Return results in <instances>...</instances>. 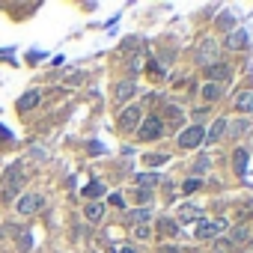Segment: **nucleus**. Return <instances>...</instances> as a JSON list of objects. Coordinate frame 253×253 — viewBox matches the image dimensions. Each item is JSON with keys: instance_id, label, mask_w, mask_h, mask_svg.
Listing matches in <instances>:
<instances>
[{"instance_id": "nucleus-16", "label": "nucleus", "mask_w": 253, "mask_h": 253, "mask_svg": "<svg viewBox=\"0 0 253 253\" xmlns=\"http://www.w3.org/2000/svg\"><path fill=\"white\" fill-rule=\"evenodd\" d=\"M232 167H235L238 176H244V170H247V152L244 149H235L232 152Z\"/></svg>"}, {"instance_id": "nucleus-2", "label": "nucleus", "mask_w": 253, "mask_h": 253, "mask_svg": "<svg viewBox=\"0 0 253 253\" xmlns=\"http://www.w3.org/2000/svg\"><path fill=\"white\" fill-rule=\"evenodd\" d=\"M161 134H164V119H158V116H146L137 125V137L140 140H158Z\"/></svg>"}, {"instance_id": "nucleus-6", "label": "nucleus", "mask_w": 253, "mask_h": 253, "mask_svg": "<svg viewBox=\"0 0 253 253\" xmlns=\"http://www.w3.org/2000/svg\"><path fill=\"white\" fill-rule=\"evenodd\" d=\"M21 182H24V170H21V164L9 167V170H6V197H15L18 188H21Z\"/></svg>"}, {"instance_id": "nucleus-18", "label": "nucleus", "mask_w": 253, "mask_h": 253, "mask_svg": "<svg viewBox=\"0 0 253 253\" xmlns=\"http://www.w3.org/2000/svg\"><path fill=\"white\" fill-rule=\"evenodd\" d=\"M149 217H152L149 209H134V211H128V223H137V226L149 223Z\"/></svg>"}, {"instance_id": "nucleus-26", "label": "nucleus", "mask_w": 253, "mask_h": 253, "mask_svg": "<svg viewBox=\"0 0 253 253\" xmlns=\"http://www.w3.org/2000/svg\"><path fill=\"white\" fill-rule=\"evenodd\" d=\"M197 188H200V179H188V182L182 185V191H185V194H194Z\"/></svg>"}, {"instance_id": "nucleus-1", "label": "nucleus", "mask_w": 253, "mask_h": 253, "mask_svg": "<svg viewBox=\"0 0 253 253\" xmlns=\"http://www.w3.org/2000/svg\"><path fill=\"white\" fill-rule=\"evenodd\" d=\"M217 57H220V45H217V39H203L200 42V48H197V63L200 66H217Z\"/></svg>"}, {"instance_id": "nucleus-15", "label": "nucleus", "mask_w": 253, "mask_h": 253, "mask_svg": "<svg viewBox=\"0 0 253 253\" xmlns=\"http://www.w3.org/2000/svg\"><path fill=\"white\" fill-rule=\"evenodd\" d=\"M247 241H250V229H247V226L229 229V244H247Z\"/></svg>"}, {"instance_id": "nucleus-5", "label": "nucleus", "mask_w": 253, "mask_h": 253, "mask_svg": "<svg viewBox=\"0 0 253 253\" xmlns=\"http://www.w3.org/2000/svg\"><path fill=\"white\" fill-rule=\"evenodd\" d=\"M203 140H206V131L200 128V125H188V128H182V134H179V146L182 149H197Z\"/></svg>"}, {"instance_id": "nucleus-30", "label": "nucleus", "mask_w": 253, "mask_h": 253, "mask_svg": "<svg viewBox=\"0 0 253 253\" xmlns=\"http://www.w3.org/2000/svg\"><path fill=\"white\" fill-rule=\"evenodd\" d=\"M116 253H137V250H134L131 244H119V247H116Z\"/></svg>"}, {"instance_id": "nucleus-29", "label": "nucleus", "mask_w": 253, "mask_h": 253, "mask_svg": "<svg viewBox=\"0 0 253 253\" xmlns=\"http://www.w3.org/2000/svg\"><path fill=\"white\" fill-rule=\"evenodd\" d=\"M110 206H116V209H122V206H125V200H122V194H110Z\"/></svg>"}, {"instance_id": "nucleus-25", "label": "nucleus", "mask_w": 253, "mask_h": 253, "mask_svg": "<svg viewBox=\"0 0 253 253\" xmlns=\"http://www.w3.org/2000/svg\"><path fill=\"white\" fill-rule=\"evenodd\" d=\"M146 164H149V167H161V164H167V155H161V152L146 155Z\"/></svg>"}, {"instance_id": "nucleus-21", "label": "nucleus", "mask_w": 253, "mask_h": 253, "mask_svg": "<svg viewBox=\"0 0 253 253\" xmlns=\"http://www.w3.org/2000/svg\"><path fill=\"white\" fill-rule=\"evenodd\" d=\"M137 182H140V191H143V188H155V185L161 182V176H158V173H140Z\"/></svg>"}, {"instance_id": "nucleus-8", "label": "nucleus", "mask_w": 253, "mask_h": 253, "mask_svg": "<svg viewBox=\"0 0 253 253\" xmlns=\"http://www.w3.org/2000/svg\"><path fill=\"white\" fill-rule=\"evenodd\" d=\"M223 131H229V137H247L250 131H253V122L250 119H232V122H226V128Z\"/></svg>"}, {"instance_id": "nucleus-27", "label": "nucleus", "mask_w": 253, "mask_h": 253, "mask_svg": "<svg viewBox=\"0 0 253 253\" xmlns=\"http://www.w3.org/2000/svg\"><path fill=\"white\" fill-rule=\"evenodd\" d=\"M134 235H137V238H143V241H146V238H149V235H152V229H149V223H143V226H137V229H134Z\"/></svg>"}, {"instance_id": "nucleus-28", "label": "nucleus", "mask_w": 253, "mask_h": 253, "mask_svg": "<svg viewBox=\"0 0 253 253\" xmlns=\"http://www.w3.org/2000/svg\"><path fill=\"white\" fill-rule=\"evenodd\" d=\"M30 155H33L36 161H45V155H48V152H45L42 146H33V149H30Z\"/></svg>"}, {"instance_id": "nucleus-9", "label": "nucleus", "mask_w": 253, "mask_h": 253, "mask_svg": "<svg viewBox=\"0 0 253 253\" xmlns=\"http://www.w3.org/2000/svg\"><path fill=\"white\" fill-rule=\"evenodd\" d=\"M232 107L241 110V113H253V89H241V92L232 98Z\"/></svg>"}, {"instance_id": "nucleus-24", "label": "nucleus", "mask_w": 253, "mask_h": 253, "mask_svg": "<svg viewBox=\"0 0 253 253\" xmlns=\"http://www.w3.org/2000/svg\"><path fill=\"white\" fill-rule=\"evenodd\" d=\"M158 226H161V232H167V235H176V232H179V223H176V220H170V217H161V220H158Z\"/></svg>"}, {"instance_id": "nucleus-31", "label": "nucleus", "mask_w": 253, "mask_h": 253, "mask_svg": "<svg viewBox=\"0 0 253 253\" xmlns=\"http://www.w3.org/2000/svg\"><path fill=\"white\" fill-rule=\"evenodd\" d=\"M158 253H182V250H179V247H161Z\"/></svg>"}, {"instance_id": "nucleus-4", "label": "nucleus", "mask_w": 253, "mask_h": 253, "mask_svg": "<svg viewBox=\"0 0 253 253\" xmlns=\"http://www.w3.org/2000/svg\"><path fill=\"white\" fill-rule=\"evenodd\" d=\"M143 122V107L140 104H128L122 113H119V125L125 131H137V125Z\"/></svg>"}, {"instance_id": "nucleus-22", "label": "nucleus", "mask_w": 253, "mask_h": 253, "mask_svg": "<svg viewBox=\"0 0 253 253\" xmlns=\"http://www.w3.org/2000/svg\"><path fill=\"white\" fill-rule=\"evenodd\" d=\"M104 191H107V188H104L101 182H92V185H86V188H84V197H86V200H95V197H101Z\"/></svg>"}, {"instance_id": "nucleus-10", "label": "nucleus", "mask_w": 253, "mask_h": 253, "mask_svg": "<svg viewBox=\"0 0 253 253\" xmlns=\"http://www.w3.org/2000/svg\"><path fill=\"white\" fill-rule=\"evenodd\" d=\"M226 45H229L232 51L247 48V45H250V33H247V30H232V33H229V39H226Z\"/></svg>"}, {"instance_id": "nucleus-17", "label": "nucleus", "mask_w": 253, "mask_h": 253, "mask_svg": "<svg viewBox=\"0 0 253 253\" xmlns=\"http://www.w3.org/2000/svg\"><path fill=\"white\" fill-rule=\"evenodd\" d=\"M84 214H86V220H92V223H98V220L104 217V206H101V203H89V206L84 209Z\"/></svg>"}, {"instance_id": "nucleus-23", "label": "nucleus", "mask_w": 253, "mask_h": 253, "mask_svg": "<svg viewBox=\"0 0 253 253\" xmlns=\"http://www.w3.org/2000/svg\"><path fill=\"white\" fill-rule=\"evenodd\" d=\"M30 247H33V235H30L27 229H21V232H18V250H21V253H27Z\"/></svg>"}, {"instance_id": "nucleus-20", "label": "nucleus", "mask_w": 253, "mask_h": 253, "mask_svg": "<svg viewBox=\"0 0 253 253\" xmlns=\"http://www.w3.org/2000/svg\"><path fill=\"white\" fill-rule=\"evenodd\" d=\"M164 110H167L164 116H167V122H170V125H182V119H185V113H182V107H176V104H170V107H164Z\"/></svg>"}, {"instance_id": "nucleus-7", "label": "nucleus", "mask_w": 253, "mask_h": 253, "mask_svg": "<svg viewBox=\"0 0 253 253\" xmlns=\"http://www.w3.org/2000/svg\"><path fill=\"white\" fill-rule=\"evenodd\" d=\"M39 206H42V197H39V194H24V197H18V203H15V211L27 217V214H33Z\"/></svg>"}, {"instance_id": "nucleus-11", "label": "nucleus", "mask_w": 253, "mask_h": 253, "mask_svg": "<svg viewBox=\"0 0 253 253\" xmlns=\"http://www.w3.org/2000/svg\"><path fill=\"white\" fill-rule=\"evenodd\" d=\"M134 92H137V86H134L131 81H122V84H116V89H113V98H116V101H128Z\"/></svg>"}, {"instance_id": "nucleus-12", "label": "nucleus", "mask_w": 253, "mask_h": 253, "mask_svg": "<svg viewBox=\"0 0 253 253\" xmlns=\"http://www.w3.org/2000/svg\"><path fill=\"white\" fill-rule=\"evenodd\" d=\"M42 101V95H39V89H30V92H24L21 98H18V110L24 113V110H33L36 104Z\"/></svg>"}, {"instance_id": "nucleus-14", "label": "nucleus", "mask_w": 253, "mask_h": 253, "mask_svg": "<svg viewBox=\"0 0 253 253\" xmlns=\"http://www.w3.org/2000/svg\"><path fill=\"white\" fill-rule=\"evenodd\" d=\"M220 95H223V84H214V81L203 84V98H206V101H217Z\"/></svg>"}, {"instance_id": "nucleus-13", "label": "nucleus", "mask_w": 253, "mask_h": 253, "mask_svg": "<svg viewBox=\"0 0 253 253\" xmlns=\"http://www.w3.org/2000/svg\"><path fill=\"white\" fill-rule=\"evenodd\" d=\"M179 220H185V223L203 220V206H182V209H179Z\"/></svg>"}, {"instance_id": "nucleus-3", "label": "nucleus", "mask_w": 253, "mask_h": 253, "mask_svg": "<svg viewBox=\"0 0 253 253\" xmlns=\"http://www.w3.org/2000/svg\"><path fill=\"white\" fill-rule=\"evenodd\" d=\"M223 232H226V220H223V217H214V220H200V226H197V238H200V241L220 238Z\"/></svg>"}, {"instance_id": "nucleus-19", "label": "nucleus", "mask_w": 253, "mask_h": 253, "mask_svg": "<svg viewBox=\"0 0 253 253\" xmlns=\"http://www.w3.org/2000/svg\"><path fill=\"white\" fill-rule=\"evenodd\" d=\"M223 128H226V119H214V122H211V128L206 131V140H217V137H223Z\"/></svg>"}]
</instances>
